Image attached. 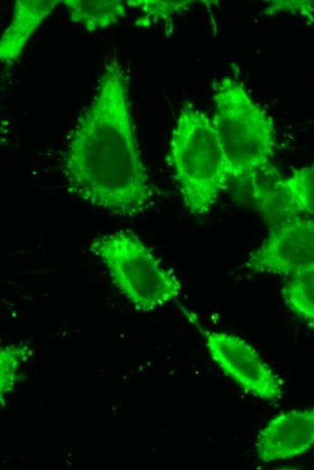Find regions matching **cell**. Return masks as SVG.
Listing matches in <instances>:
<instances>
[{"label":"cell","mask_w":314,"mask_h":470,"mask_svg":"<svg viewBox=\"0 0 314 470\" xmlns=\"http://www.w3.org/2000/svg\"><path fill=\"white\" fill-rule=\"evenodd\" d=\"M128 83L122 63L112 57L70 133L62 158L69 193L121 216L143 212L154 195L135 136Z\"/></svg>","instance_id":"1"},{"label":"cell","mask_w":314,"mask_h":470,"mask_svg":"<svg viewBox=\"0 0 314 470\" xmlns=\"http://www.w3.org/2000/svg\"><path fill=\"white\" fill-rule=\"evenodd\" d=\"M211 118L227 164L230 180L250 186L271 164L275 150V124L244 83L225 77L214 87Z\"/></svg>","instance_id":"2"},{"label":"cell","mask_w":314,"mask_h":470,"mask_svg":"<svg viewBox=\"0 0 314 470\" xmlns=\"http://www.w3.org/2000/svg\"><path fill=\"white\" fill-rule=\"evenodd\" d=\"M169 157L187 210L207 213L231 180L211 118L189 101L176 118Z\"/></svg>","instance_id":"3"},{"label":"cell","mask_w":314,"mask_h":470,"mask_svg":"<svg viewBox=\"0 0 314 470\" xmlns=\"http://www.w3.org/2000/svg\"><path fill=\"white\" fill-rule=\"evenodd\" d=\"M90 251L116 287L138 311L151 312L175 300L181 283L134 233L118 230L96 238Z\"/></svg>","instance_id":"4"},{"label":"cell","mask_w":314,"mask_h":470,"mask_svg":"<svg viewBox=\"0 0 314 470\" xmlns=\"http://www.w3.org/2000/svg\"><path fill=\"white\" fill-rule=\"evenodd\" d=\"M203 334L211 359L241 389L270 402L282 397L281 379L253 345L226 332L204 330Z\"/></svg>","instance_id":"5"},{"label":"cell","mask_w":314,"mask_h":470,"mask_svg":"<svg viewBox=\"0 0 314 470\" xmlns=\"http://www.w3.org/2000/svg\"><path fill=\"white\" fill-rule=\"evenodd\" d=\"M254 273L291 277L314 267V221L298 216L270 227L266 239L248 257Z\"/></svg>","instance_id":"6"},{"label":"cell","mask_w":314,"mask_h":470,"mask_svg":"<svg viewBox=\"0 0 314 470\" xmlns=\"http://www.w3.org/2000/svg\"><path fill=\"white\" fill-rule=\"evenodd\" d=\"M253 200L269 227L298 216L314 213L313 164L294 169L287 177L255 179L250 185Z\"/></svg>","instance_id":"7"},{"label":"cell","mask_w":314,"mask_h":470,"mask_svg":"<svg viewBox=\"0 0 314 470\" xmlns=\"http://www.w3.org/2000/svg\"><path fill=\"white\" fill-rule=\"evenodd\" d=\"M314 443V410L291 409L272 418L260 431L255 447L262 462L300 456Z\"/></svg>","instance_id":"8"},{"label":"cell","mask_w":314,"mask_h":470,"mask_svg":"<svg viewBox=\"0 0 314 470\" xmlns=\"http://www.w3.org/2000/svg\"><path fill=\"white\" fill-rule=\"evenodd\" d=\"M60 0H17L12 19L0 37V63L11 65L23 52L39 26L60 3Z\"/></svg>","instance_id":"9"},{"label":"cell","mask_w":314,"mask_h":470,"mask_svg":"<svg viewBox=\"0 0 314 470\" xmlns=\"http://www.w3.org/2000/svg\"><path fill=\"white\" fill-rule=\"evenodd\" d=\"M62 3L70 20L88 32L107 28L126 14V5L122 0H63Z\"/></svg>","instance_id":"10"},{"label":"cell","mask_w":314,"mask_h":470,"mask_svg":"<svg viewBox=\"0 0 314 470\" xmlns=\"http://www.w3.org/2000/svg\"><path fill=\"white\" fill-rule=\"evenodd\" d=\"M282 288L286 306L311 328L314 324V267L291 277Z\"/></svg>","instance_id":"11"},{"label":"cell","mask_w":314,"mask_h":470,"mask_svg":"<svg viewBox=\"0 0 314 470\" xmlns=\"http://www.w3.org/2000/svg\"><path fill=\"white\" fill-rule=\"evenodd\" d=\"M30 352L29 346L23 343H0V407L21 380V370Z\"/></svg>","instance_id":"12"},{"label":"cell","mask_w":314,"mask_h":470,"mask_svg":"<svg viewBox=\"0 0 314 470\" xmlns=\"http://www.w3.org/2000/svg\"><path fill=\"white\" fill-rule=\"evenodd\" d=\"M126 6L138 9L141 15L136 25L146 27L166 22L186 12L194 3L190 0H127Z\"/></svg>","instance_id":"13"},{"label":"cell","mask_w":314,"mask_h":470,"mask_svg":"<svg viewBox=\"0 0 314 470\" xmlns=\"http://www.w3.org/2000/svg\"><path fill=\"white\" fill-rule=\"evenodd\" d=\"M314 3L309 0H282L271 1L270 5L263 11V14L272 16L279 13H289L300 14L305 17L309 24H313Z\"/></svg>","instance_id":"14"},{"label":"cell","mask_w":314,"mask_h":470,"mask_svg":"<svg viewBox=\"0 0 314 470\" xmlns=\"http://www.w3.org/2000/svg\"><path fill=\"white\" fill-rule=\"evenodd\" d=\"M1 143H2V138H1V136H0V144H1Z\"/></svg>","instance_id":"15"}]
</instances>
